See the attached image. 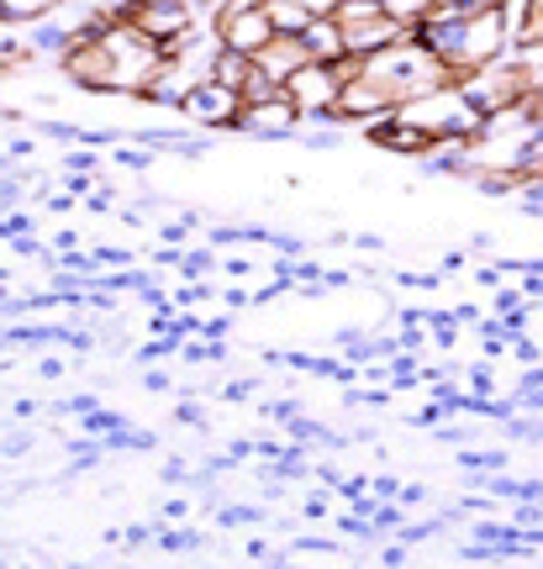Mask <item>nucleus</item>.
I'll use <instances>...</instances> for the list:
<instances>
[{
	"mask_svg": "<svg viewBox=\"0 0 543 569\" xmlns=\"http://www.w3.org/2000/svg\"><path fill=\"white\" fill-rule=\"evenodd\" d=\"M190 6H196V11H201V21H206V17H217V11L227 6V0H190Z\"/></svg>",
	"mask_w": 543,
	"mask_h": 569,
	"instance_id": "16",
	"label": "nucleus"
},
{
	"mask_svg": "<svg viewBox=\"0 0 543 569\" xmlns=\"http://www.w3.org/2000/svg\"><path fill=\"white\" fill-rule=\"evenodd\" d=\"M512 17H517V42H539L543 38V0H523Z\"/></svg>",
	"mask_w": 543,
	"mask_h": 569,
	"instance_id": "14",
	"label": "nucleus"
},
{
	"mask_svg": "<svg viewBox=\"0 0 543 569\" xmlns=\"http://www.w3.org/2000/svg\"><path fill=\"white\" fill-rule=\"evenodd\" d=\"M517 42V17L506 6H475L464 11V32H460V53H454V74H475L485 63H502Z\"/></svg>",
	"mask_w": 543,
	"mask_h": 569,
	"instance_id": "2",
	"label": "nucleus"
},
{
	"mask_svg": "<svg viewBox=\"0 0 543 569\" xmlns=\"http://www.w3.org/2000/svg\"><path fill=\"white\" fill-rule=\"evenodd\" d=\"M180 117L185 122H196V127H211V132H238L243 96L238 90H227V84H217V80H206L180 101Z\"/></svg>",
	"mask_w": 543,
	"mask_h": 569,
	"instance_id": "6",
	"label": "nucleus"
},
{
	"mask_svg": "<svg viewBox=\"0 0 543 569\" xmlns=\"http://www.w3.org/2000/svg\"><path fill=\"white\" fill-rule=\"evenodd\" d=\"M306 6H312V11H317V17H333V11H338L343 0H306Z\"/></svg>",
	"mask_w": 543,
	"mask_h": 569,
	"instance_id": "17",
	"label": "nucleus"
},
{
	"mask_svg": "<svg viewBox=\"0 0 543 569\" xmlns=\"http://www.w3.org/2000/svg\"><path fill=\"white\" fill-rule=\"evenodd\" d=\"M364 74L381 84L396 106L417 101V96H427V90L454 84V69H448V63H443L423 38H412V32H406L402 42L381 48V53H369V59H364Z\"/></svg>",
	"mask_w": 543,
	"mask_h": 569,
	"instance_id": "1",
	"label": "nucleus"
},
{
	"mask_svg": "<svg viewBox=\"0 0 543 569\" xmlns=\"http://www.w3.org/2000/svg\"><path fill=\"white\" fill-rule=\"evenodd\" d=\"M248 74H254V53H238V48H221L217 63H211V80L227 84V90H243Z\"/></svg>",
	"mask_w": 543,
	"mask_h": 569,
	"instance_id": "11",
	"label": "nucleus"
},
{
	"mask_svg": "<svg viewBox=\"0 0 543 569\" xmlns=\"http://www.w3.org/2000/svg\"><path fill=\"white\" fill-rule=\"evenodd\" d=\"M269 6V21H275V32H306L317 11L306 6V0H264Z\"/></svg>",
	"mask_w": 543,
	"mask_h": 569,
	"instance_id": "12",
	"label": "nucleus"
},
{
	"mask_svg": "<svg viewBox=\"0 0 543 569\" xmlns=\"http://www.w3.org/2000/svg\"><path fill=\"white\" fill-rule=\"evenodd\" d=\"M302 38H306V48H312V59H323V63L348 59V38H343L338 17H317V21H312V27L302 32Z\"/></svg>",
	"mask_w": 543,
	"mask_h": 569,
	"instance_id": "10",
	"label": "nucleus"
},
{
	"mask_svg": "<svg viewBox=\"0 0 543 569\" xmlns=\"http://www.w3.org/2000/svg\"><path fill=\"white\" fill-rule=\"evenodd\" d=\"M254 63H259L269 80L285 84L290 74H296V69H306V63H312V48H306L302 32H275V38H269L259 53H254Z\"/></svg>",
	"mask_w": 543,
	"mask_h": 569,
	"instance_id": "9",
	"label": "nucleus"
},
{
	"mask_svg": "<svg viewBox=\"0 0 543 569\" xmlns=\"http://www.w3.org/2000/svg\"><path fill=\"white\" fill-rule=\"evenodd\" d=\"M306 127V111L290 96H269V101L259 106H243V117H238V132H248V138H259V142H280V138H296Z\"/></svg>",
	"mask_w": 543,
	"mask_h": 569,
	"instance_id": "7",
	"label": "nucleus"
},
{
	"mask_svg": "<svg viewBox=\"0 0 543 569\" xmlns=\"http://www.w3.org/2000/svg\"><path fill=\"white\" fill-rule=\"evenodd\" d=\"M391 111H396V101H391L369 74H359V80L343 84V96H338L343 127H369V122H381V117H391Z\"/></svg>",
	"mask_w": 543,
	"mask_h": 569,
	"instance_id": "8",
	"label": "nucleus"
},
{
	"mask_svg": "<svg viewBox=\"0 0 543 569\" xmlns=\"http://www.w3.org/2000/svg\"><path fill=\"white\" fill-rule=\"evenodd\" d=\"M117 17L132 21L138 32H148L169 59L201 32V11L190 0H117Z\"/></svg>",
	"mask_w": 543,
	"mask_h": 569,
	"instance_id": "3",
	"label": "nucleus"
},
{
	"mask_svg": "<svg viewBox=\"0 0 543 569\" xmlns=\"http://www.w3.org/2000/svg\"><path fill=\"white\" fill-rule=\"evenodd\" d=\"M59 0H0V21H38L48 17Z\"/></svg>",
	"mask_w": 543,
	"mask_h": 569,
	"instance_id": "15",
	"label": "nucleus"
},
{
	"mask_svg": "<svg viewBox=\"0 0 543 569\" xmlns=\"http://www.w3.org/2000/svg\"><path fill=\"white\" fill-rule=\"evenodd\" d=\"M333 17H338L343 38H348V53H359V59H369V53H381V48L406 38V27L385 11L381 0H343Z\"/></svg>",
	"mask_w": 543,
	"mask_h": 569,
	"instance_id": "4",
	"label": "nucleus"
},
{
	"mask_svg": "<svg viewBox=\"0 0 543 569\" xmlns=\"http://www.w3.org/2000/svg\"><path fill=\"white\" fill-rule=\"evenodd\" d=\"M381 6H385V11H391L396 21H402L406 32H412L417 21H427L433 11H438V0H381Z\"/></svg>",
	"mask_w": 543,
	"mask_h": 569,
	"instance_id": "13",
	"label": "nucleus"
},
{
	"mask_svg": "<svg viewBox=\"0 0 543 569\" xmlns=\"http://www.w3.org/2000/svg\"><path fill=\"white\" fill-rule=\"evenodd\" d=\"M211 27H217V38L227 42V48H238V53H259L264 42L275 38V21H269V6H264V0H227L217 17H211Z\"/></svg>",
	"mask_w": 543,
	"mask_h": 569,
	"instance_id": "5",
	"label": "nucleus"
}]
</instances>
